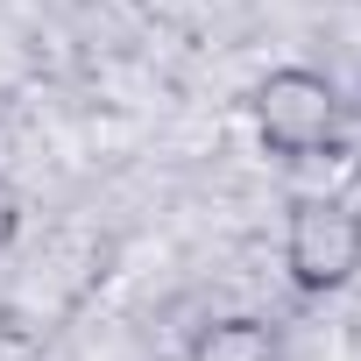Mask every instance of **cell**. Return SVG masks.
<instances>
[{
	"label": "cell",
	"mask_w": 361,
	"mask_h": 361,
	"mask_svg": "<svg viewBox=\"0 0 361 361\" xmlns=\"http://www.w3.org/2000/svg\"><path fill=\"white\" fill-rule=\"evenodd\" d=\"M248 114H255V135H262L269 156H305V149H319V142L340 135V92L312 64H276L255 85Z\"/></svg>",
	"instance_id": "6da1fadb"
},
{
	"label": "cell",
	"mask_w": 361,
	"mask_h": 361,
	"mask_svg": "<svg viewBox=\"0 0 361 361\" xmlns=\"http://www.w3.org/2000/svg\"><path fill=\"white\" fill-rule=\"evenodd\" d=\"M283 269L298 290L326 298L361 276V213L354 199H298L283 227Z\"/></svg>",
	"instance_id": "7a4b0ae2"
},
{
	"label": "cell",
	"mask_w": 361,
	"mask_h": 361,
	"mask_svg": "<svg viewBox=\"0 0 361 361\" xmlns=\"http://www.w3.org/2000/svg\"><path fill=\"white\" fill-rule=\"evenodd\" d=\"M192 361H276V326L269 319H213V326H199Z\"/></svg>",
	"instance_id": "3957f363"
},
{
	"label": "cell",
	"mask_w": 361,
	"mask_h": 361,
	"mask_svg": "<svg viewBox=\"0 0 361 361\" xmlns=\"http://www.w3.org/2000/svg\"><path fill=\"white\" fill-rule=\"evenodd\" d=\"M15 227H22V192L8 185V177H0V248L15 241Z\"/></svg>",
	"instance_id": "5b68a950"
},
{
	"label": "cell",
	"mask_w": 361,
	"mask_h": 361,
	"mask_svg": "<svg viewBox=\"0 0 361 361\" xmlns=\"http://www.w3.org/2000/svg\"><path fill=\"white\" fill-rule=\"evenodd\" d=\"M290 170H298V199H347V185L361 177V163H354V149L333 135V142H319V149H305V156H283Z\"/></svg>",
	"instance_id": "277c9868"
}]
</instances>
